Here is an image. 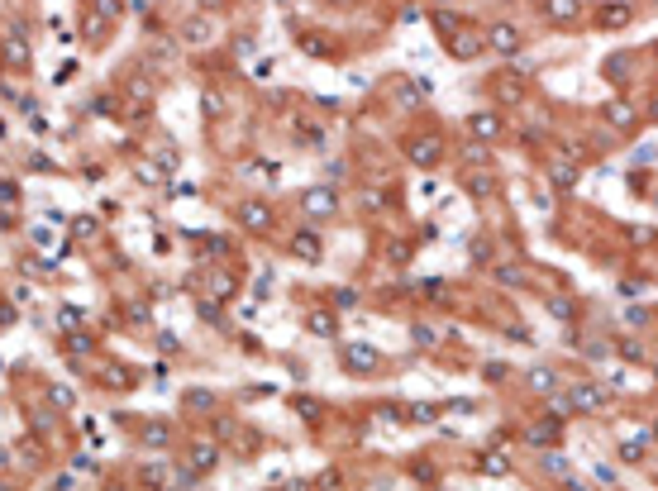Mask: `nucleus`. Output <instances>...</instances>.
I'll list each match as a JSON object with an SVG mask.
<instances>
[{
	"label": "nucleus",
	"mask_w": 658,
	"mask_h": 491,
	"mask_svg": "<svg viewBox=\"0 0 658 491\" xmlns=\"http://www.w3.org/2000/svg\"><path fill=\"white\" fill-rule=\"evenodd\" d=\"M0 58H5V67H24L29 72V38H24V29H5Z\"/></svg>",
	"instance_id": "obj_1"
},
{
	"label": "nucleus",
	"mask_w": 658,
	"mask_h": 491,
	"mask_svg": "<svg viewBox=\"0 0 658 491\" xmlns=\"http://www.w3.org/2000/svg\"><path fill=\"white\" fill-rule=\"evenodd\" d=\"M301 210H305L310 219H329V215L339 210V196H334L329 187H315V191H305V196H301Z\"/></svg>",
	"instance_id": "obj_2"
},
{
	"label": "nucleus",
	"mask_w": 658,
	"mask_h": 491,
	"mask_svg": "<svg viewBox=\"0 0 658 491\" xmlns=\"http://www.w3.org/2000/svg\"><path fill=\"white\" fill-rule=\"evenodd\" d=\"M486 43H491L496 53H506V58H515V53H520V34H515V24H506V19L486 29Z\"/></svg>",
	"instance_id": "obj_3"
},
{
	"label": "nucleus",
	"mask_w": 658,
	"mask_h": 491,
	"mask_svg": "<svg viewBox=\"0 0 658 491\" xmlns=\"http://www.w3.org/2000/svg\"><path fill=\"white\" fill-rule=\"evenodd\" d=\"M215 458H220V453H215V444H210V439H200V444L191 448V477H196V472H205Z\"/></svg>",
	"instance_id": "obj_4"
},
{
	"label": "nucleus",
	"mask_w": 658,
	"mask_h": 491,
	"mask_svg": "<svg viewBox=\"0 0 658 491\" xmlns=\"http://www.w3.org/2000/svg\"><path fill=\"white\" fill-rule=\"evenodd\" d=\"M572 405H577V410H601V405H606V392H601V387H577V392H572Z\"/></svg>",
	"instance_id": "obj_5"
},
{
	"label": "nucleus",
	"mask_w": 658,
	"mask_h": 491,
	"mask_svg": "<svg viewBox=\"0 0 658 491\" xmlns=\"http://www.w3.org/2000/svg\"><path fill=\"white\" fill-rule=\"evenodd\" d=\"M434 158H439V139H420V143H410V163L430 167Z\"/></svg>",
	"instance_id": "obj_6"
},
{
	"label": "nucleus",
	"mask_w": 658,
	"mask_h": 491,
	"mask_svg": "<svg viewBox=\"0 0 658 491\" xmlns=\"http://www.w3.org/2000/svg\"><path fill=\"white\" fill-rule=\"evenodd\" d=\"M344 358H349V368H353V372H368V368L377 363V353H373V348H363V344L344 348Z\"/></svg>",
	"instance_id": "obj_7"
},
{
	"label": "nucleus",
	"mask_w": 658,
	"mask_h": 491,
	"mask_svg": "<svg viewBox=\"0 0 658 491\" xmlns=\"http://www.w3.org/2000/svg\"><path fill=\"white\" fill-rule=\"evenodd\" d=\"M239 219H244L248 229H258V234H263V229L272 224V215H268V205H244V215H239Z\"/></svg>",
	"instance_id": "obj_8"
},
{
	"label": "nucleus",
	"mask_w": 658,
	"mask_h": 491,
	"mask_svg": "<svg viewBox=\"0 0 658 491\" xmlns=\"http://www.w3.org/2000/svg\"><path fill=\"white\" fill-rule=\"evenodd\" d=\"M291 248H296V258H305V263H315V258H320V239H315V234H296V239H291Z\"/></svg>",
	"instance_id": "obj_9"
},
{
	"label": "nucleus",
	"mask_w": 658,
	"mask_h": 491,
	"mask_svg": "<svg viewBox=\"0 0 658 491\" xmlns=\"http://www.w3.org/2000/svg\"><path fill=\"white\" fill-rule=\"evenodd\" d=\"M606 119L625 129V124H635V105H625V100H611V105H606Z\"/></svg>",
	"instance_id": "obj_10"
},
{
	"label": "nucleus",
	"mask_w": 658,
	"mask_h": 491,
	"mask_svg": "<svg viewBox=\"0 0 658 491\" xmlns=\"http://www.w3.org/2000/svg\"><path fill=\"white\" fill-rule=\"evenodd\" d=\"M143 444H148V448H167V444H172V429H167V424H143Z\"/></svg>",
	"instance_id": "obj_11"
},
{
	"label": "nucleus",
	"mask_w": 658,
	"mask_h": 491,
	"mask_svg": "<svg viewBox=\"0 0 658 491\" xmlns=\"http://www.w3.org/2000/svg\"><path fill=\"white\" fill-rule=\"evenodd\" d=\"M449 48H454L458 58H472V53L482 48V38H472V34H449Z\"/></svg>",
	"instance_id": "obj_12"
},
{
	"label": "nucleus",
	"mask_w": 658,
	"mask_h": 491,
	"mask_svg": "<svg viewBox=\"0 0 658 491\" xmlns=\"http://www.w3.org/2000/svg\"><path fill=\"white\" fill-rule=\"evenodd\" d=\"M530 387H534V392H554V387H559V372H554V368H534V372H530Z\"/></svg>",
	"instance_id": "obj_13"
},
{
	"label": "nucleus",
	"mask_w": 658,
	"mask_h": 491,
	"mask_svg": "<svg viewBox=\"0 0 658 491\" xmlns=\"http://www.w3.org/2000/svg\"><path fill=\"white\" fill-rule=\"evenodd\" d=\"M554 434H559V424H554V420H544V424H534V429H530V444H534V448H549V444H554Z\"/></svg>",
	"instance_id": "obj_14"
},
{
	"label": "nucleus",
	"mask_w": 658,
	"mask_h": 491,
	"mask_svg": "<svg viewBox=\"0 0 658 491\" xmlns=\"http://www.w3.org/2000/svg\"><path fill=\"white\" fill-rule=\"evenodd\" d=\"M625 19H630V10H625V5H606V10H601V24H606V29H620Z\"/></svg>",
	"instance_id": "obj_15"
},
{
	"label": "nucleus",
	"mask_w": 658,
	"mask_h": 491,
	"mask_svg": "<svg viewBox=\"0 0 658 491\" xmlns=\"http://www.w3.org/2000/svg\"><path fill=\"white\" fill-rule=\"evenodd\" d=\"M205 38H210V19H200V14H196V19L187 24V43H205Z\"/></svg>",
	"instance_id": "obj_16"
},
{
	"label": "nucleus",
	"mask_w": 658,
	"mask_h": 491,
	"mask_svg": "<svg viewBox=\"0 0 658 491\" xmlns=\"http://www.w3.org/2000/svg\"><path fill=\"white\" fill-rule=\"evenodd\" d=\"M549 14H563V19H577V14H582V5H577V0H549Z\"/></svg>",
	"instance_id": "obj_17"
},
{
	"label": "nucleus",
	"mask_w": 658,
	"mask_h": 491,
	"mask_svg": "<svg viewBox=\"0 0 658 491\" xmlns=\"http://www.w3.org/2000/svg\"><path fill=\"white\" fill-rule=\"evenodd\" d=\"M472 129H477L482 139H491V134L501 129V119H496V115H477V119H472Z\"/></svg>",
	"instance_id": "obj_18"
},
{
	"label": "nucleus",
	"mask_w": 658,
	"mask_h": 491,
	"mask_svg": "<svg viewBox=\"0 0 658 491\" xmlns=\"http://www.w3.org/2000/svg\"><path fill=\"white\" fill-rule=\"evenodd\" d=\"M310 329H315V334H334V315L315 310V315H310Z\"/></svg>",
	"instance_id": "obj_19"
},
{
	"label": "nucleus",
	"mask_w": 658,
	"mask_h": 491,
	"mask_svg": "<svg viewBox=\"0 0 658 491\" xmlns=\"http://www.w3.org/2000/svg\"><path fill=\"white\" fill-rule=\"evenodd\" d=\"M100 382H105V387H129V372H124V368H105Z\"/></svg>",
	"instance_id": "obj_20"
},
{
	"label": "nucleus",
	"mask_w": 658,
	"mask_h": 491,
	"mask_svg": "<svg viewBox=\"0 0 658 491\" xmlns=\"http://www.w3.org/2000/svg\"><path fill=\"white\" fill-rule=\"evenodd\" d=\"M572 182H577V167H554V187H572Z\"/></svg>",
	"instance_id": "obj_21"
},
{
	"label": "nucleus",
	"mask_w": 658,
	"mask_h": 491,
	"mask_svg": "<svg viewBox=\"0 0 658 491\" xmlns=\"http://www.w3.org/2000/svg\"><path fill=\"white\" fill-rule=\"evenodd\" d=\"M549 310H554V315H563V320H572V315H577L567 296H554V300H549Z\"/></svg>",
	"instance_id": "obj_22"
},
{
	"label": "nucleus",
	"mask_w": 658,
	"mask_h": 491,
	"mask_svg": "<svg viewBox=\"0 0 658 491\" xmlns=\"http://www.w3.org/2000/svg\"><path fill=\"white\" fill-rule=\"evenodd\" d=\"M482 468H486V472H506V458H501V453H486Z\"/></svg>",
	"instance_id": "obj_23"
},
{
	"label": "nucleus",
	"mask_w": 658,
	"mask_h": 491,
	"mask_svg": "<svg viewBox=\"0 0 658 491\" xmlns=\"http://www.w3.org/2000/svg\"><path fill=\"white\" fill-rule=\"evenodd\" d=\"M544 468H549V472H559V477H563V472H567V463H563V453H559V458H554V453H549V458H544Z\"/></svg>",
	"instance_id": "obj_24"
},
{
	"label": "nucleus",
	"mask_w": 658,
	"mask_h": 491,
	"mask_svg": "<svg viewBox=\"0 0 658 491\" xmlns=\"http://www.w3.org/2000/svg\"><path fill=\"white\" fill-rule=\"evenodd\" d=\"M48 396H53V405H72V392H67V387H53Z\"/></svg>",
	"instance_id": "obj_25"
},
{
	"label": "nucleus",
	"mask_w": 658,
	"mask_h": 491,
	"mask_svg": "<svg viewBox=\"0 0 658 491\" xmlns=\"http://www.w3.org/2000/svg\"><path fill=\"white\" fill-rule=\"evenodd\" d=\"M95 10H105V14L115 19V14H119V0H95Z\"/></svg>",
	"instance_id": "obj_26"
},
{
	"label": "nucleus",
	"mask_w": 658,
	"mask_h": 491,
	"mask_svg": "<svg viewBox=\"0 0 658 491\" xmlns=\"http://www.w3.org/2000/svg\"><path fill=\"white\" fill-rule=\"evenodd\" d=\"M53 491H72V482H67V477H62V482H53Z\"/></svg>",
	"instance_id": "obj_27"
},
{
	"label": "nucleus",
	"mask_w": 658,
	"mask_h": 491,
	"mask_svg": "<svg viewBox=\"0 0 658 491\" xmlns=\"http://www.w3.org/2000/svg\"><path fill=\"white\" fill-rule=\"evenodd\" d=\"M286 491H310V487H305V482H296V487H286Z\"/></svg>",
	"instance_id": "obj_28"
},
{
	"label": "nucleus",
	"mask_w": 658,
	"mask_h": 491,
	"mask_svg": "<svg viewBox=\"0 0 658 491\" xmlns=\"http://www.w3.org/2000/svg\"><path fill=\"white\" fill-rule=\"evenodd\" d=\"M654 429H658V424H654Z\"/></svg>",
	"instance_id": "obj_29"
},
{
	"label": "nucleus",
	"mask_w": 658,
	"mask_h": 491,
	"mask_svg": "<svg viewBox=\"0 0 658 491\" xmlns=\"http://www.w3.org/2000/svg\"><path fill=\"white\" fill-rule=\"evenodd\" d=\"M567 491H572V487H567Z\"/></svg>",
	"instance_id": "obj_30"
}]
</instances>
